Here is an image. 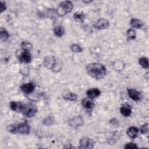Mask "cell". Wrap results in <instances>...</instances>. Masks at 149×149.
Returning a JSON list of instances; mask_svg holds the SVG:
<instances>
[{
    "instance_id": "24",
    "label": "cell",
    "mask_w": 149,
    "mask_h": 149,
    "mask_svg": "<svg viewBox=\"0 0 149 149\" xmlns=\"http://www.w3.org/2000/svg\"><path fill=\"white\" fill-rule=\"evenodd\" d=\"M127 35L128 37L131 40L134 39L136 38V32L134 30H133L132 29H129L127 31Z\"/></svg>"
},
{
    "instance_id": "20",
    "label": "cell",
    "mask_w": 149,
    "mask_h": 149,
    "mask_svg": "<svg viewBox=\"0 0 149 149\" xmlns=\"http://www.w3.org/2000/svg\"><path fill=\"white\" fill-rule=\"evenodd\" d=\"M54 32L56 36H57L58 37H61L64 34L65 31H64V29L63 28V27H62L61 26H58L54 28Z\"/></svg>"
},
{
    "instance_id": "12",
    "label": "cell",
    "mask_w": 149,
    "mask_h": 149,
    "mask_svg": "<svg viewBox=\"0 0 149 149\" xmlns=\"http://www.w3.org/2000/svg\"><path fill=\"white\" fill-rule=\"evenodd\" d=\"M22 91L26 94H29L33 92L34 89V86L32 83H27L22 84L20 87Z\"/></svg>"
},
{
    "instance_id": "18",
    "label": "cell",
    "mask_w": 149,
    "mask_h": 149,
    "mask_svg": "<svg viewBox=\"0 0 149 149\" xmlns=\"http://www.w3.org/2000/svg\"><path fill=\"white\" fill-rule=\"evenodd\" d=\"M130 25L132 27L136 28V29H140L141 28L143 24L141 21H140L139 19H132L130 22Z\"/></svg>"
},
{
    "instance_id": "9",
    "label": "cell",
    "mask_w": 149,
    "mask_h": 149,
    "mask_svg": "<svg viewBox=\"0 0 149 149\" xmlns=\"http://www.w3.org/2000/svg\"><path fill=\"white\" fill-rule=\"evenodd\" d=\"M69 125L72 127L81 126L83 123V120L80 116H77L73 118L69 121Z\"/></svg>"
},
{
    "instance_id": "7",
    "label": "cell",
    "mask_w": 149,
    "mask_h": 149,
    "mask_svg": "<svg viewBox=\"0 0 149 149\" xmlns=\"http://www.w3.org/2000/svg\"><path fill=\"white\" fill-rule=\"evenodd\" d=\"M109 22L105 19H99L95 24V27L97 29H105L109 27Z\"/></svg>"
},
{
    "instance_id": "6",
    "label": "cell",
    "mask_w": 149,
    "mask_h": 149,
    "mask_svg": "<svg viewBox=\"0 0 149 149\" xmlns=\"http://www.w3.org/2000/svg\"><path fill=\"white\" fill-rule=\"evenodd\" d=\"M19 59L20 62L23 63H30L31 61V55L27 50H23L19 56Z\"/></svg>"
},
{
    "instance_id": "21",
    "label": "cell",
    "mask_w": 149,
    "mask_h": 149,
    "mask_svg": "<svg viewBox=\"0 0 149 149\" xmlns=\"http://www.w3.org/2000/svg\"><path fill=\"white\" fill-rule=\"evenodd\" d=\"M139 64L144 68H148L149 66L148 63V60L147 58L145 57H142L139 59Z\"/></svg>"
},
{
    "instance_id": "22",
    "label": "cell",
    "mask_w": 149,
    "mask_h": 149,
    "mask_svg": "<svg viewBox=\"0 0 149 149\" xmlns=\"http://www.w3.org/2000/svg\"><path fill=\"white\" fill-rule=\"evenodd\" d=\"M9 35L8 34V33L3 29H1V32H0V38L2 41H5L8 40V38H9Z\"/></svg>"
},
{
    "instance_id": "5",
    "label": "cell",
    "mask_w": 149,
    "mask_h": 149,
    "mask_svg": "<svg viewBox=\"0 0 149 149\" xmlns=\"http://www.w3.org/2000/svg\"><path fill=\"white\" fill-rule=\"evenodd\" d=\"M26 107V105L21 102L11 101L10 103V107L11 109L17 112H23Z\"/></svg>"
},
{
    "instance_id": "17",
    "label": "cell",
    "mask_w": 149,
    "mask_h": 149,
    "mask_svg": "<svg viewBox=\"0 0 149 149\" xmlns=\"http://www.w3.org/2000/svg\"><path fill=\"white\" fill-rule=\"evenodd\" d=\"M55 59L54 57H46L44 60V65L48 68L52 69V68L55 66Z\"/></svg>"
},
{
    "instance_id": "28",
    "label": "cell",
    "mask_w": 149,
    "mask_h": 149,
    "mask_svg": "<svg viewBox=\"0 0 149 149\" xmlns=\"http://www.w3.org/2000/svg\"><path fill=\"white\" fill-rule=\"evenodd\" d=\"M0 5H1L0 11H1V12H3V10H5V9H6L5 3V2H2V1H1Z\"/></svg>"
},
{
    "instance_id": "13",
    "label": "cell",
    "mask_w": 149,
    "mask_h": 149,
    "mask_svg": "<svg viewBox=\"0 0 149 149\" xmlns=\"http://www.w3.org/2000/svg\"><path fill=\"white\" fill-rule=\"evenodd\" d=\"M100 91L98 88H91L87 91V95L88 98H95L100 95Z\"/></svg>"
},
{
    "instance_id": "1",
    "label": "cell",
    "mask_w": 149,
    "mask_h": 149,
    "mask_svg": "<svg viewBox=\"0 0 149 149\" xmlns=\"http://www.w3.org/2000/svg\"><path fill=\"white\" fill-rule=\"evenodd\" d=\"M86 70L91 77L100 80L103 79L106 74L105 67L100 63H91L86 67Z\"/></svg>"
},
{
    "instance_id": "26",
    "label": "cell",
    "mask_w": 149,
    "mask_h": 149,
    "mask_svg": "<svg viewBox=\"0 0 149 149\" xmlns=\"http://www.w3.org/2000/svg\"><path fill=\"white\" fill-rule=\"evenodd\" d=\"M125 148H138L137 145L133 143H129L125 145L124 146Z\"/></svg>"
},
{
    "instance_id": "16",
    "label": "cell",
    "mask_w": 149,
    "mask_h": 149,
    "mask_svg": "<svg viewBox=\"0 0 149 149\" xmlns=\"http://www.w3.org/2000/svg\"><path fill=\"white\" fill-rule=\"evenodd\" d=\"M82 105L86 109H91L94 106V102L91 98H85L82 100Z\"/></svg>"
},
{
    "instance_id": "14",
    "label": "cell",
    "mask_w": 149,
    "mask_h": 149,
    "mask_svg": "<svg viewBox=\"0 0 149 149\" xmlns=\"http://www.w3.org/2000/svg\"><path fill=\"white\" fill-rule=\"evenodd\" d=\"M120 113L122 115L125 116H129L131 115L132 113V109L130 108V106L128 104H124L122 106L120 109Z\"/></svg>"
},
{
    "instance_id": "25",
    "label": "cell",
    "mask_w": 149,
    "mask_h": 149,
    "mask_svg": "<svg viewBox=\"0 0 149 149\" xmlns=\"http://www.w3.org/2000/svg\"><path fill=\"white\" fill-rule=\"evenodd\" d=\"M148 131V123H146L141 127V132H142V133H144V134L147 133Z\"/></svg>"
},
{
    "instance_id": "8",
    "label": "cell",
    "mask_w": 149,
    "mask_h": 149,
    "mask_svg": "<svg viewBox=\"0 0 149 149\" xmlns=\"http://www.w3.org/2000/svg\"><path fill=\"white\" fill-rule=\"evenodd\" d=\"M37 112V109L36 107L33 106H26L24 111L23 112V114L28 118H31L36 114Z\"/></svg>"
},
{
    "instance_id": "11",
    "label": "cell",
    "mask_w": 149,
    "mask_h": 149,
    "mask_svg": "<svg viewBox=\"0 0 149 149\" xmlns=\"http://www.w3.org/2000/svg\"><path fill=\"white\" fill-rule=\"evenodd\" d=\"M62 97L65 100L69 101H76L77 98L76 94L68 90H65L62 93Z\"/></svg>"
},
{
    "instance_id": "15",
    "label": "cell",
    "mask_w": 149,
    "mask_h": 149,
    "mask_svg": "<svg viewBox=\"0 0 149 149\" xmlns=\"http://www.w3.org/2000/svg\"><path fill=\"white\" fill-rule=\"evenodd\" d=\"M139 133V129L134 126L129 127L127 130V134L128 136L132 139H134L137 136Z\"/></svg>"
},
{
    "instance_id": "3",
    "label": "cell",
    "mask_w": 149,
    "mask_h": 149,
    "mask_svg": "<svg viewBox=\"0 0 149 149\" xmlns=\"http://www.w3.org/2000/svg\"><path fill=\"white\" fill-rule=\"evenodd\" d=\"M73 8V3L69 1L62 2L59 4V6L58 9V13L59 15H65L67 13L70 12Z\"/></svg>"
},
{
    "instance_id": "10",
    "label": "cell",
    "mask_w": 149,
    "mask_h": 149,
    "mask_svg": "<svg viewBox=\"0 0 149 149\" xmlns=\"http://www.w3.org/2000/svg\"><path fill=\"white\" fill-rule=\"evenodd\" d=\"M128 95L129 97L133 100V101H140L141 100V96L139 91L134 89H129L128 90Z\"/></svg>"
},
{
    "instance_id": "2",
    "label": "cell",
    "mask_w": 149,
    "mask_h": 149,
    "mask_svg": "<svg viewBox=\"0 0 149 149\" xmlns=\"http://www.w3.org/2000/svg\"><path fill=\"white\" fill-rule=\"evenodd\" d=\"M7 129L8 132L13 134L20 133L22 134H26L29 133L30 127L28 123L24 122L19 123L17 125H8Z\"/></svg>"
},
{
    "instance_id": "23",
    "label": "cell",
    "mask_w": 149,
    "mask_h": 149,
    "mask_svg": "<svg viewBox=\"0 0 149 149\" xmlns=\"http://www.w3.org/2000/svg\"><path fill=\"white\" fill-rule=\"evenodd\" d=\"M70 49L73 52H80L82 51L81 47L77 44H72L70 46Z\"/></svg>"
},
{
    "instance_id": "27",
    "label": "cell",
    "mask_w": 149,
    "mask_h": 149,
    "mask_svg": "<svg viewBox=\"0 0 149 149\" xmlns=\"http://www.w3.org/2000/svg\"><path fill=\"white\" fill-rule=\"evenodd\" d=\"M52 119H53L52 117H48V118H46L45 120H44L43 123L45 125H48V122H49L50 124H52V120H54V119L52 120Z\"/></svg>"
},
{
    "instance_id": "4",
    "label": "cell",
    "mask_w": 149,
    "mask_h": 149,
    "mask_svg": "<svg viewBox=\"0 0 149 149\" xmlns=\"http://www.w3.org/2000/svg\"><path fill=\"white\" fill-rule=\"evenodd\" d=\"M94 141L88 137H83L79 141V148L89 149L92 148L94 146Z\"/></svg>"
},
{
    "instance_id": "19",
    "label": "cell",
    "mask_w": 149,
    "mask_h": 149,
    "mask_svg": "<svg viewBox=\"0 0 149 149\" xmlns=\"http://www.w3.org/2000/svg\"><path fill=\"white\" fill-rule=\"evenodd\" d=\"M73 17L74 19L75 20H76L77 22H83L85 16L84 14L80 11H78L76 12V13H74V15H73Z\"/></svg>"
}]
</instances>
